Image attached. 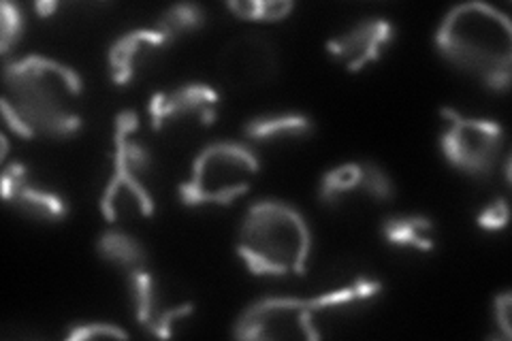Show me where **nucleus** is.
Here are the masks:
<instances>
[{"mask_svg":"<svg viewBox=\"0 0 512 341\" xmlns=\"http://www.w3.org/2000/svg\"><path fill=\"white\" fill-rule=\"evenodd\" d=\"M382 235L395 248L434 252L436 226L425 216H393L382 224Z\"/></svg>","mask_w":512,"mask_h":341,"instance_id":"nucleus-17","label":"nucleus"},{"mask_svg":"<svg viewBox=\"0 0 512 341\" xmlns=\"http://www.w3.org/2000/svg\"><path fill=\"white\" fill-rule=\"evenodd\" d=\"M205 24V11L199 5L192 3H180L169 7L160 18L156 20L154 28L167 35L173 43L180 37L190 35V32H197Z\"/></svg>","mask_w":512,"mask_h":341,"instance_id":"nucleus-18","label":"nucleus"},{"mask_svg":"<svg viewBox=\"0 0 512 341\" xmlns=\"http://www.w3.org/2000/svg\"><path fill=\"white\" fill-rule=\"evenodd\" d=\"M24 32V15L22 9L5 0L0 5V54L7 56L15 45L20 43Z\"/></svg>","mask_w":512,"mask_h":341,"instance_id":"nucleus-20","label":"nucleus"},{"mask_svg":"<svg viewBox=\"0 0 512 341\" xmlns=\"http://www.w3.org/2000/svg\"><path fill=\"white\" fill-rule=\"evenodd\" d=\"M378 280H355L310 299L265 297L248 305L233 324L237 339H323L331 322L380 295Z\"/></svg>","mask_w":512,"mask_h":341,"instance_id":"nucleus-3","label":"nucleus"},{"mask_svg":"<svg viewBox=\"0 0 512 341\" xmlns=\"http://www.w3.org/2000/svg\"><path fill=\"white\" fill-rule=\"evenodd\" d=\"M314 124L303 113H278V116H259L246 122L244 135L256 143H282L310 137Z\"/></svg>","mask_w":512,"mask_h":341,"instance_id":"nucleus-15","label":"nucleus"},{"mask_svg":"<svg viewBox=\"0 0 512 341\" xmlns=\"http://www.w3.org/2000/svg\"><path fill=\"white\" fill-rule=\"evenodd\" d=\"M220 94L205 84H184L150 96L148 116L154 131L188 124L212 126L218 116Z\"/></svg>","mask_w":512,"mask_h":341,"instance_id":"nucleus-10","label":"nucleus"},{"mask_svg":"<svg viewBox=\"0 0 512 341\" xmlns=\"http://www.w3.org/2000/svg\"><path fill=\"white\" fill-rule=\"evenodd\" d=\"M510 312H512V292L504 290L493 299V322L500 331L502 339L512 337V324H510Z\"/></svg>","mask_w":512,"mask_h":341,"instance_id":"nucleus-23","label":"nucleus"},{"mask_svg":"<svg viewBox=\"0 0 512 341\" xmlns=\"http://www.w3.org/2000/svg\"><path fill=\"white\" fill-rule=\"evenodd\" d=\"M0 143H3V152H0V160L5 162V158H7V154H9V141H7L5 135H0Z\"/></svg>","mask_w":512,"mask_h":341,"instance_id":"nucleus-25","label":"nucleus"},{"mask_svg":"<svg viewBox=\"0 0 512 341\" xmlns=\"http://www.w3.org/2000/svg\"><path fill=\"white\" fill-rule=\"evenodd\" d=\"M58 9V3L56 0H39V3H35V11L41 20L45 18H52V15L56 13Z\"/></svg>","mask_w":512,"mask_h":341,"instance_id":"nucleus-24","label":"nucleus"},{"mask_svg":"<svg viewBox=\"0 0 512 341\" xmlns=\"http://www.w3.org/2000/svg\"><path fill=\"white\" fill-rule=\"evenodd\" d=\"M0 109L7 128L22 139H69L84 126V81L54 58L26 56L3 71Z\"/></svg>","mask_w":512,"mask_h":341,"instance_id":"nucleus-1","label":"nucleus"},{"mask_svg":"<svg viewBox=\"0 0 512 341\" xmlns=\"http://www.w3.org/2000/svg\"><path fill=\"white\" fill-rule=\"evenodd\" d=\"M173 41L156 28H137L118 37L107 52L109 75L116 86H128L146 77Z\"/></svg>","mask_w":512,"mask_h":341,"instance_id":"nucleus-12","label":"nucleus"},{"mask_svg":"<svg viewBox=\"0 0 512 341\" xmlns=\"http://www.w3.org/2000/svg\"><path fill=\"white\" fill-rule=\"evenodd\" d=\"M440 116L446 124L440 135V150L448 165L476 180L498 169L506 143L502 124L463 116L453 107H442Z\"/></svg>","mask_w":512,"mask_h":341,"instance_id":"nucleus-7","label":"nucleus"},{"mask_svg":"<svg viewBox=\"0 0 512 341\" xmlns=\"http://www.w3.org/2000/svg\"><path fill=\"white\" fill-rule=\"evenodd\" d=\"M64 337L71 341H90V339H128L124 329H120L118 324L111 322H75L64 333Z\"/></svg>","mask_w":512,"mask_h":341,"instance_id":"nucleus-21","label":"nucleus"},{"mask_svg":"<svg viewBox=\"0 0 512 341\" xmlns=\"http://www.w3.org/2000/svg\"><path fill=\"white\" fill-rule=\"evenodd\" d=\"M227 9L246 22H282L295 11L293 0H231Z\"/></svg>","mask_w":512,"mask_h":341,"instance_id":"nucleus-19","label":"nucleus"},{"mask_svg":"<svg viewBox=\"0 0 512 341\" xmlns=\"http://www.w3.org/2000/svg\"><path fill=\"white\" fill-rule=\"evenodd\" d=\"M235 252L256 278L303 275L312 256L310 224L291 203L256 201L239 224Z\"/></svg>","mask_w":512,"mask_h":341,"instance_id":"nucleus-4","label":"nucleus"},{"mask_svg":"<svg viewBox=\"0 0 512 341\" xmlns=\"http://www.w3.org/2000/svg\"><path fill=\"white\" fill-rule=\"evenodd\" d=\"M137 131V113L133 109L120 111L114 120V173L99 203L107 222L150 218L156 209L146 186V177L152 169V154L146 143L133 137Z\"/></svg>","mask_w":512,"mask_h":341,"instance_id":"nucleus-5","label":"nucleus"},{"mask_svg":"<svg viewBox=\"0 0 512 341\" xmlns=\"http://www.w3.org/2000/svg\"><path fill=\"white\" fill-rule=\"evenodd\" d=\"M96 254L101 261L124 271L148 267V250L143 243L122 229H109L96 239Z\"/></svg>","mask_w":512,"mask_h":341,"instance_id":"nucleus-16","label":"nucleus"},{"mask_svg":"<svg viewBox=\"0 0 512 341\" xmlns=\"http://www.w3.org/2000/svg\"><path fill=\"white\" fill-rule=\"evenodd\" d=\"M0 190H3V201L32 222L56 224L69 216L67 201L52 190L32 184L28 169L22 162H11V165L5 167Z\"/></svg>","mask_w":512,"mask_h":341,"instance_id":"nucleus-14","label":"nucleus"},{"mask_svg":"<svg viewBox=\"0 0 512 341\" xmlns=\"http://www.w3.org/2000/svg\"><path fill=\"white\" fill-rule=\"evenodd\" d=\"M316 194L318 201L329 207L355 197L387 203L395 199V186L389 173L374 160H350L325 171Z\"/></svg>","mask_w":512,"mask_h":341,"instance_id":"nucleus-9","label":"nucleus"},{"mask_svg":"<svg viewBox=\"0 0 512 341\" xmlns=\"http://www.w3.org/2000/svg\"><path fill=\"white\" fill-rule=\"evenodd\" d=\"M508 218H510L508 201L504 197H498L495 201H491L483 211H480L476 218V224L485 231H502L508 224Z\"/></svg>","mask_w":512,"mask_h":341,"instance_id":"nucleus-22","label":"nucleus"},{"mask_svg":"<svg viewBox=\"0 0 512 341\" xmlns=\"http://www.w3.org/2000/svg\"><path fill=\"white\" fill-rule=\"evenodd\" d=\"M436 50L459 73L491 92H508L512 77L510 18L487 3H461L436 30Z\"/></svg>","mask_w":512,"mask_h":341,"instance_id":"nucleus-2","label":"nucleus"},{"mask_svg":"<svg viewBox=\"0 0 512 341\" xmlns=\"http://www.w3.org/2000/svg\"><path fill=\"white\" fill-rule=\"evenodd\" d=\"M280 54L265 32H244L222 45L216 60L220 84L233 92H252L278 77Z\"/></svg>","mask_w":512,"mask_h":341,"instance_id":"nucleus-8","label":"nucleus"},{"mask_svg":"<svg viewBox=\"0 0 512 341\" xmlns=\"http://www.w3.org/2000/svg\"><path fill=\"white\" fill-rule=\"evenodd\" d=\"M395 39V26L389 20H363L327 41V52L333 60L344 64L346 71L361 73L378 62Z\"/></svg>","mask_w":512,"mask_h":341,"instance_id":"nucleus-13","label":"nucleus"},{"mask_svg":"<svg viewBox=\"0 0 512 341\" xmlns=\"http://www.w3.org/2000/svg\"><path fill=\"white\" fill-rule=\"evenodd\" d=\"M128 284H131L135 318L139 327L158 339H171L175 335V327L195 312V305L190 301L171 299L160 288V282L148 267L128 273Z\"/></svg>","mask_w":512,"mask_h":341,"instance_id":"nucleus-11","label":"nucleus"},{"mask_svg":"<svg viewBox=\"0 0 512 341\" xmlns=\"http://www.w3.org/2000/svg\"><path fill=\"white\" fill-rule=\"evenodd\" d=\"M261 162L248 145L239 141H216L205 145L190 169V180L180 184V199L186 207H229L244 197Z\"/></svg>","mask_w":512,"mask_h":341,"instance_id":"nucleus-6","label":"nucleus"}]
</instances>
